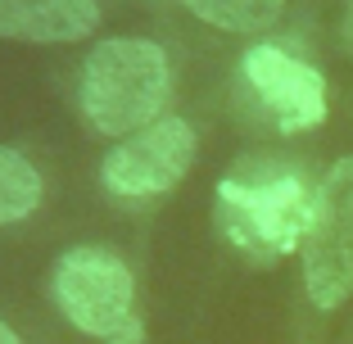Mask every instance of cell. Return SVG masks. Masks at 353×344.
I'll use <instances>...</instances> for the list:
<instances>
[{
    "instance_id": "9c48e42d",
    "label": "cell",
    "mask_w": 353,
    "mask_h": 344,
    "mask_svg": "<svg viewBox=\"0 0 353 344\" xmlns=\"http://www.w3.org/2000/svg\"><path fill=\"white\" fill-rule=\"evenodd\" d=\"M37 204H41V172L19 150L0 145V227L23 222Z\"/></svg>"
},
{
    "instance_id": "ba28073f",
    "label": "cell",
    "mask_w": 353,
    "mask_h": 344,
    "mask_svg": "<svg viewBox=\"0 0 353 344\" xmlns=\"http://www.w3.org/2000/svg\"><path fill=\"white\" fill-rule=\"evenodd\" d=\"M176 5H186L195 19L222 32H263L285 10V0H176Z\"/></svg>"
},
{
    "instance_id": "7a4b0ae2",
    "label": "cell",
    "mask_w": 353,
    "mask_h": 344,
    "mask_svg": "<svg viewBox=\"0 0 353 344\" xmlns=\"http://www.w3.org/2000/svg\"><path fill=\"white\" fill-rule=\"evenodd\" d=\"M168 95H172L168 54L163 45L141 37H114L95 45L77 82V105L100 136H132L159 123Z\"/></svg>"
},
{
    "instance_id": "30bf717a",
    "label": "cell",
    "mask_w": 353,
    "mask_h": 344,
    "mask_svg": "<svg viewBox=\"0 0 353 344\" xmlns=\"http://www.w3.org/2000/svg\"><path fill=\"white\" fill-rule=\"evenodd\" d=\"M109 344H145V322H141V317H132V322H127Z\"/></svg>"
},
{
    "instance_id": "8992f818",
    "label": "cell",
    "mask_w": 353,
    "mask_h": 344,
    "mask_svg": "<svg viewBox=\"0 0 353 344\" xmlns=\"http://www.w3.org/2000/svg\"><path fill=\"white\" fill-rule=\"evenodd\" d=\"M240 63H245L250 91L259 95V105L281 132H308L326 118V77L312 63L294 59L281 45H254Z\"/></svg>"
},
{
    "instance_id": "277c9868",
    "label": "cell",
    "mask_w": 353,
    "mask_h": 344,
    "mask_svg": "<svg viewBox=\"0 0 353 344\" xmlns=\"http://www.w3.org/2000/svg\"><path fill=\"white\" fill-rule=\"evenodd\" d=\"M50 294L59 303V313L82 335L114 340L132 322L136 281L114 250H104V245H77V250L59 254V263L50 272Z\"/></svg>"
},
{
    "instance_id": "3957f363",
    "label": "cell",
    "mask_w": 353,
    "mask_h": 344,
    "mask_svg": "<svg viewBox=\"0 0 353 344\" xmlns=\"http://www.w3.org/2000/svg\"><path fill=\"white\" fill-rule=\"evenodd\" d=\"M303 259V290L308 299L335 313L353 294V154L335 159L312 195L308 231L299 245Z\"/></svg>"
},
{
    "instance_id": "5b68a950",
    "label": "cell",
    "mask_w": 353,
    "mask_h": 344,
    "mask_svg": "<svg viewBox=\"0 0 353 344\" xmlns=\"http://www.w3.org/2000/svg\"><path fill=\"white\" fill-rule=\"evenodd\" d=\"M195 163V127L186 118H159L141 132L123 136L100 163L104 190L118 199H150L172 190Z\"/></svg>"
},
{
    "instance_id": "6da1fadb",
    "label": "cell",
    "mask_w": 353,
    "mask_h": 344,
    "mask_svg": "<svg viewBox=\"0 0 353 344\" xmlns=\"http://www.w3.org/2000/svg\"><path fill=\"white\" fill-rule=\"evenodd\" d=\"M308 181L281 163H240L218 181V227L236 250L259 263H276L303 245L312 213Z\"/></svg>"
},
{
    "instance_id": "8fae6325",
    "label": "cell",
    "mask_w": 353,
    "mask_h": 344,
    "mask_svg": "<svg viewBox=\"0 0 353 344\" xmlns=\"http://www.w3.org/2000/svg\"><path fill=\"white\" fill-rule=\"evenodd\" d=\"M0 344H23V340H19V331H14L10 322H0Z\"/></svg>"
},
{
    "instance_id": "52a82bcc",
    "label": "cell",
    "mask_w": 353,
    "mask_h": 344,
    "mask_svg": "<svg viewBox=\"0 0 353 344\" xmlns=\"http://www.w3.org/2000/svg\"><path fill=\"white\" fill-rule=\"evenodd\" d=\"M100 23L95 0H0V37L10 41H82Z\"/></svg>"
}]
</instances>
